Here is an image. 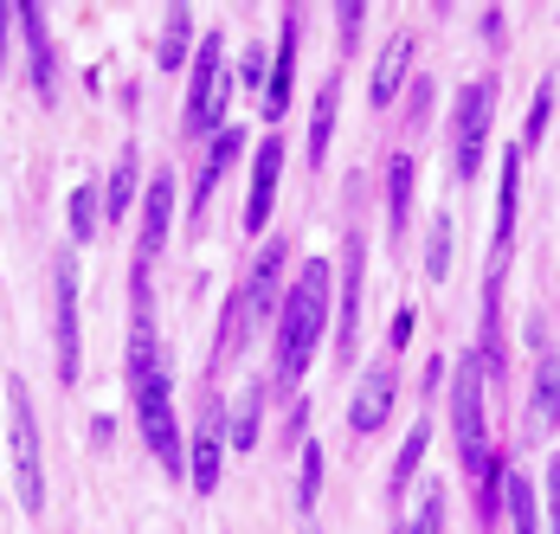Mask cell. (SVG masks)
I'll return each instance as SVG.
<instances>
[{
	"label": "cell",
	"mask_w": 560,
	"mask_h": 534,
	"mask_svg": "<svg viewBox=\"0 0 560 534\" xmlns=\"http://www.w3.org/2000/svg\"><path fill=\"white\" fill-rule=\"evenodd\" d=\"M129 393H136V426H142V438H149V457H155L168 477H187V444H180V426H174L168 361H162V341H155V328H149V310H136Z\"/></svg>",
	"instance_id": "6da1fadb"
},
{
	"label": "cell",
	"mask_w": 560,
	"mask_h": 534,
	"mask_svg": "<svg viewBox=\"0 0 560 534\" xmlns=\"http://www.w3.org/2000/svg\"><path fill=\"white\" fill-rule=\"evenodd\" d=\"M336 310V270L323 258H310L303 277L283 290V310H278V348H271V374L278 386H296L303 368L316 361V341H323V322Z\"/></svg>",
	"instance_id": "7a4b0ae2"
},
{
	"label": "cell",
	"mask_w": 560,
	"mask_h": 534,
	"mask_svg": "<svg viewBox=\"0 0 560 534\" xmlns=\"http://www.w3.org/2000/svg\"><path fill=\"white\" fill-rule=\"evenodd\" d=\"M490 116H497V78H477L451 104V181H470L490 149Z\"/></svg>",
	"instance_id": "3957f363"
},
{
	"label": "cell",
	"mask_w": 560,
	"mask_h": 534,
	"mask_svg": "<svg viewBox=\"0 0 560 534\" xmlns=\"http://www.w3.org/2000/svg\"><path fill=\"white\" fill-rule=\"evenodd\" d=\"M187 129L207 142L225 129V33H207L187 58Z\"/></svg>",
	"instance_id": "277c9868"
},
{
	"label": "cell",
	"mask_w": 560,
	"mask_h": 534,
	"mask_svg": "<svg viewBox=\"0 0 560 534\" xmlns=\"http://www.w3.org/2000/svg\"><path fill=\"white\" fill-rule=\"evenodd\" d=\"M7 413H13V483H20V502L39 515L46 509V451H39V426H33V393L26 380H7Z\"/></svg>",
	"instance_id": "5b68a950"
},
{
	"label": "cell",
	"mask_w": 560,
	"mask_h": 534,
	"mask_svg": "<svg viewBox=\"0 0 560 534\" xmlns=\"http://www.w3.org/2000/svg\"><path fill=\"white\" fill-rule=\"evenodd\" d=\"M52 361H58V380L84 374V335H78V258L58 252L52 258Z\"/></svg>",
	"instance_id": "8992f818"
},
{
	"label": "cell",
	"mask_w": 560,
	"mask_h": 534,
	"mask_svg": "<svg viewBox=\"0 0 560 534\" xmlns=\"http://www.w3.org/2000/svg\"><path fill=\"white\" fill-rule=\"evenodd\" d=\"M361 277H368V239L348 232L341 239V283H336V355L354 361V335H361Z\"/></svg>",
	"instance_id": "52a82bcc"
},
{
	"label": "cell",
	"mask_w": 560,
	"mask_h": 534,
	"mask_svg": "<svg viewBox=\"0 0 560 534\" xmlns=\"http://www.w3.org/2000/svg\"><path fill=\"white\" fill-rule=\"evenodd\" d=\"M168 225H174V167H155L149 187H142V207H136V265H149L168 245Z\"/></svg>",
	"instance_id": "ba28073f"
},
{
	"label": "cell",
	"mask_w": 560,
	"mask_h": 534,
	"mask_svg": "<svg viewBox=\"0 0 560 534\" xmlns=\"http://www.w3.org/2000/svg\"><path fill=\"white\" fill-rule=\"evenodd\" d=\"M283 265H290V245L283 239H265L258 245V265L245 270V283H238V297H245V310H252V322H278L283 310Z\"/></svg>",
	"instance_id": "9c48e42d"
},
{
	"label": "cell",
	"mask_w": 560,
	"mask_h": 534,
	"mask_svg": "<svg viewBox=\"0 0 560 534\" xmlns=\"http://www.w3.org/2000/svg\"><path fill=\"white\" fill-rule=\"evenodd\" d=\"M220 464H225V406L207 399L200 431H194V451H187V483H194L200 496H213V489H220Z\"/></svg>",
	"instance_id": "30bf717a"
},
{
	"label": "cell",
	"mask_w": 560,
	"mask_h": 534,
	"mask_svg": "<svg viewBox=\"0 0 560 534\" xmlns=\"http://www.w3.org/2000/svg\"><path fill=\"white\" fill-rule=\"evenodd\" d=\"M393 393H399L393 361L368 368V374H361V386H354V406H348V431H354V438H374V431L393 419Z\"/></svg>",
	"instance_id": "8fae6325"
},
{
	"label": "cell",
	"mask_w": 560,
	"mask_h": 534,
	"mask_svg": "<svg viewBox=\"0 0 560 534\" xmlns=\"http://www.w3.org/2000/svg\"><path fill=\"white\" fill-rule=\"evenodd\" d=\"M278 181H283V136H265L252 155V194H245V232H265L271 207H278Z\"/></svg>",
	"instance_id": "7c38bea8"
},
{
	"label": "cell",
	"mask_w": 560,
	"mask_h": 534,
	"mask_svg": "<svg viewBox=\"0 0 560 534\" xmlns=\"http://www.w3.org/2000/svg\"><path fill=\"white\" fill-rule=\"evenodd\" d=\"M296 33H303V13L283 7V39H278V53H271V84H265V97H258L271 123L290 109V91H296Z\"/></svg>",
	"instance_id": "4fadbf2b"
},
{
	"label": "cell",
	"mask_w": 560,
	"mask_h": 534,
	"mask_svg": "<svg viewBox=\"0 0 560 534\" xmlns=\"http://www.w3.org/2000/svg\"><path fill=\"white\" fill-rule=\"evenodd\" d=\"M13 20H20L26 53H33V91H39V97H52V91H58V53H52V26H46V13L26 0V7H13Z\"/></svg>",
	"instance_id": "5bb4252c"
},
{
	"label": "cell",
	"mask_w": 560,
	"mask_h": 534,
	"mask_svg": "<svg viewBox=\"0 0 560 534\" xmlns=\"http://www.w3.org/2000/svg\"><path fill=\"white\" fill-rule=\"evenodd\" d=\"M238 149H245V129H232V123H225L220 136L207 142V161L194 167V200H187V207H194V219L207 213V200H213V187L225 181V167L238 161Z\"/></svg>",
	"instance_id": "9a60e30c"
},
{
	"label": "cell",
	"mask_w": 560,
	"mask_h": 534,
	"mask_svg": "<svg viewBox=\"0 0 560 534\" xmlns=\"http://www.w3.org/2000/svg\"><path fill=\"white\" fill-rule=\"evenodd\" d=\"M515 213H522V149L503 155V181H497V245H490L497 265H509L515 252Z\"/></svg>",
	"instance_id": "2e32d148"
},
{
	"label": "cell",
	"mask_w": 560,
	"mask_h": 534,
	"mask_svg": "<svg viewBox=\"0 0 560 534\" xmlns=\"http://www.w3.org/2000/svg\"><path fill=\"white\" fill-rule=\"evenodd\" d=\"M412 53H419V46H412L406 33H393L387 46H381V58H374V78H368V97H374L381 109L399 97V84H406V71H412Z\"/></svg>",
	"instance_id": "e0dca14e"
},
{
	"label": "cell",
	"mask_w": 560,
	"mask_h": 534,
	"mask_svg": "<svg viewBox=\"0 0 560 534\" xmlns=\"http://www.w3.org/2000/svg\"><path fill=\"white\" fill-rule=\"evenodd\" d=\"M555 426H560V355H541L535 361V393H528V431L541 438Z\"/></svg>",
	"instance_id": "ac0fdd59"
},
{
	"label": "cell",
	"mask_w": 560,
	"mask_h": 534,
	"mask_svg": "<svg viewBox=\"0 0 560 534\" xmlns=\"http://www.w3.org/2000/svg\"><path fill=\"white\" fill-rule=\"evenodd\" d=\"M336 109H341V78H323V91H316V109H310V167H323L329 161V136H336Z\"/></svg>",
	"instance_id": "d6986e66"
},
{
	"label": "cell",
	"mask_w": 560,
	"mask_h": 534,
	"mask_svg": "<svg viewBox=\"0 0 560 534\" xmlns=\"http://www.w3.org/2000/svg\"><path fill=\"white\" fill-rule=\"evenodd\" d=\"M194 58V13L187 7H168L162 13V39H155V65L174 71V65H187Z\"/></svg>",
	"instance_id": "ffe728a7"
},
{
	"label": "cell",
	"mask_w": 560,
	"mask_h": 534,
	"mask_svg": "<svg viewBox=\"0 0 560 534\" xmlns=\"http://www.w3.org/2000/svg\"><path fill=\"white\" fill-rule=\"evenodd\" d=\"M258 431H265V386L252 380V386H245V399H232L225 444H232V451H252V444H258Z\"/></svg>",
	"instance_id": "44dd1931"
},
{
	"label": "cell",
	"mask_w": 560,
	"mask_h": 534,
	"mask_svg": "<svg viewBox=\"0 0 560 534\" xmlns=\"http://www.w3.org/2000/svg\"><path fill=\"white\" fill-rule=\"evenodd\" d=\"M129 207H142V167L136 155H116L110 181H104V219H122Z\"/></svg>",
	"instance_id": "7402d4cb"
},
{
	"label": "cell",
	"mask_w": 560,
	"mask_h": 534,
	"mask_svg": "<svg viewBox=\"0 0 560 534\" xmlns=\"http://www.w3.org/2000/svg\"><path fill=\"white\" fill-rule=\"evenodd\" d=\"M425 444H432V419H412L406 444H399V457H393V477H387V496H393V502L406 496V483L419 477V464H425Z\"/></svg>",
	"instance_id": "603a6c76"
},
{
	"label": "cell",
	"mask_w": 560,
	"mask_h": 534,
	"mask_svg": "<svg viewBox=\"0 0 560 534\" xmlns=\"http://www.w3.org/2000/svg\"><path fill=\"white\" fill-rule=\"evenodd\" d=\"M503 502H509V529L515 534H541V502H535V483L522 477V471L503 477Z\"/></svg>",
	"instance_id": "cb8c5ba5"
},
{
	"label": "cell",
	"mask_w": 560,
	"mask_h": 534,
	"mask_svg": "<svg viewBox=\"0 0 560 534\" xmlns=\"http://www.w3.org/2000/svg\"><path fill=\"white\" fill-rule=\"evenodd\" d=\"M412 174H419V167L399 149V155L387 161V225L393 232H406V213H412Z\"/></svg>",
	"instance_id": "d4e9b609"
},
{
	"label": "cell",
	"mask_w": 560,
	"mask_h": 534,
	"mask_svg": "<svg viewBox=\"0 0 560 534\" xmlns=\"http://www.w3.org/2000/svg\"><path fill=\"white\" fill-rule=\"evenodd\" d=\"M71 239L78 245H91L97 239V225H104V194H97V181H84V187H71Z\"/></svg>",
	"instance_id": "484cf974"
},
{
	"label": "cell",
	"mask_w": 560,
	"mask_h": 534,
	"mask_svg": "<svg viewBox=\"0 0 560 534\" xmlns=\"http://www.w3.org/2000/svg\"><path fill=\"white\" fill-rule=\"evenodd\" d=\"M316 502H323V444L303 438V471H296V509H303V522H310Z\"/></svg>",
	"instance_id": "4316f807"
},
{
	"label": "cell",
	"mask_w": 560,
	"mask_h": 534,
	"mask_svg": "<svg viewBox=\"0 0 560 534\" xmlns=\"http://www.w3.org/2000/svg\"><path fill=\"white\" fill-rule=\"evenodd\" d=\"M425 277H432V283L451 277V213H439L432 232H425Z\"/></svg>",
	"instance_id": "83f0119b"
},
{
	"label": "cell",
	"mask_w": 560,
	"mask_h": 534,
	"mask_svg": "<svg viewBox=\"0 0 560 534\" xmlns=\"http://www.w3.org/2000/svg\"><path fill=\"white\" fill-rule=\"evenodd\" d=\"M412 534H445V483H425V496H419V509H412Z\"/></svg>",
	"instance_id": "f1b7e54d"
},
{
	"label": "cell",
	"mask_w": 560,
	"mask_h": 534,
	"mask_svg": "<svg viewBox=\"0 0 560 534\" xmlns=\"http://www.w3.org/2000/svg\"><path fill=\"white\" fill-rule=\"evenodd\" d=\"M548 116H555V78H541V91H535V104H528V129H522V142H528V149L548 136Z\"/></svg>",
	"instance_id": "f546056e"
},
{
	"label": "cell",
	"mask_w": 560,
	"mask_h": 534,
	"mask_svg": "<svg viewBox=\"0 0 560 534\" xmlns=\"http://www.w3.org/2000/svg\"><path fill=\"white\" fill-rule=\"evenodd\" d=\"M238 84H245L252 97H265V84H271V65H265V46H245V58H238Z\"/></svg>",
	"instance_id": "4dcf8cb0"
},
{
	"label": "cell",
	"mask_w": 560,
	"mask_h": 534,
	"mask_svg": "<svg viewBox=\"0 0 560 534\" xmlns=\"http://www.w3.org/2000/svg\"><path fill=\"white\" fill-rule=\"evenodd\" d=\"M432 97H439V84L432 78H412V91H406V129H419L432 116Z\"/></svg>",
	"instance_id": "1f68e13d"
},
{
	"label": "cell",
	"mask_w": 560,
	"mask_h": 534,
	"mask_svg": "<svg viewBox=\"0 0 560 534\" xmlns=\"http://www.w3.org/2000/svg\"><path fill=\"white\" fill-rule=\"evenodd\" d=\"M336 26H341V39L354 46V33L368 26V7H361V0H354V7H336Z\"/></svg>",
	"instance_id": "d6a6232c"
},
{
	"label": "cell",
	"mask_w": 560,
	"mask_h": 534,
	"mask_svg": "<svg viewBox=\"0 0 560 534\" xmlns=\"http://www.w3.org/2000/svg\"><path fill=\"white\" fill-rule=\"evenodd\" d=\"M541 509H548V534H560V457L548 464V502Z\"/></svg>",
	"instance_id": "836d02e7"
},
{
	"label": "cell",
	"mask_w": 560,
	"mask_h": 534,
	"mask_svg": "<svg viewBox=\"0 0 560 534\" xmlns=\"http://www.w3.org/2000/svg\"><path fill=\"white\" fill-rule=\"evenodd\" d=\"M412 328H419V316H412V310H399V316H393V348H399V355H406V341H412Z\"/></svg>",
	"instance_id": "e575fe53"
},
{
	"label": "cell",
	"mask_w": 560,
	"mask_h": 534,
	"mask_svg": "<svg viewBox=\"0 0 560 534\" xmlns=\"http://www.w3.org/2000/svg\"><path fill=\"white\" fill-rule=\"evenodd\" d=\"M477 26H483V39H503V7H483Z\"/></svg>",
	"instance_id": "d590c367"
},
{
	"label": "cell",
	"mask_w": 560,
	"mask_h": 534,
	"mask_svg": "<svg viewBox=\"0 0 560 534\" xmlns=\"http://www.w3.org/2000/svg\"><path fill=\"white\" fill-rule=\"evenodd\" d=\"M20 20H13V7H0V71H7V33H13Z\"/></svg>",
	"instance_id": "8d00e7d4"
},
{
	"label": "cell",
	"mask_w": 560,
	"mask_h": 534,
	"mask_svg": "<svg viewBox=\"0 0 560 534\" xmlns=\"http://www.w3.org/2000/svg\"><path fill=\"white\" fill-rule=\"evenodd\" d=\"M303 534H323V529H316V522H303Z\"/></svg>",
	"instance_id": "74e56055"
},
{
	"label": "cell",
	"mask_w": 560,
	"mask_h": 534,
	"mask_svg": "<svg viewBox=\"0 0 560 534\" xmlns=\"http://www.w3.org/2000/svg\"><path fill=\"white\" fill-rule=\"evenodd\" d=\"M393 534H412V529H406V522H399V529H393Z\"/></svg>",
	"instance_id": "f35d334b"
}]
</instances>
